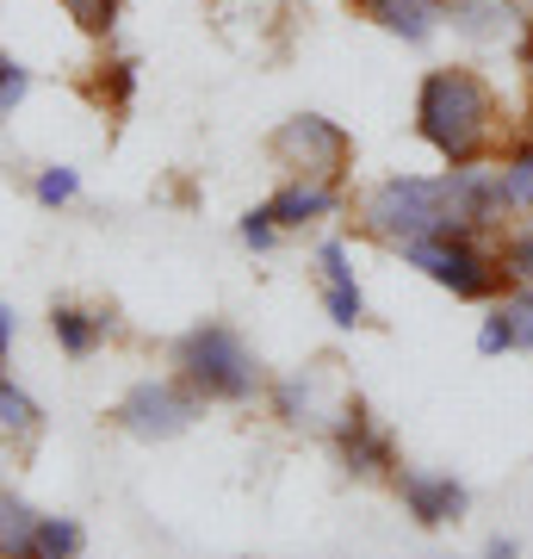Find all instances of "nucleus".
I'll use <instances>...</instances> for the list:
<instances>
[{"label":"nucleus","mask_w":533,"mask_h":559,"mask_svg":"<svg viewBox=\"0 0 533 559\" xmlns=\"http://www.w3.org/2000/svg\"><path fill=\"white\" fill-rule=\"evenodd\" d=\"M415 138L428 143L447 168L459 162H490L509 138L502 94L472 62H435L415 81Z\"/></svg>","instance_id":"f257e3e1"},{"label":"nucleus","mask_w":533,"mask_h":559,"mask_svg":"<svg viewBox=\"0 0 533 559\" xmlns=\"http://www.w3.org/2000/svg\"><path fill=\"white\" fill-rule=\"evenodd\" d=\"M360 230L385 249H410V242L435 237V230H459L453 218V175H385L373 180L354 205Z\"/></svg>","instance_id":"f03ea898"},{"label":"nucleus","mask_w":533,"mask_h":559,"mask_svg":"<svg viewBox=\"0 0 533 559\" xmlns=\"http://www.w3.org/2000/svg\"><path fill=\"white\" fill-rule=\"evenodd\" d=\"M174 373L193 385L205 404H249L267 385L255 348L230 330V323H193L174 342Z\"/></svg>","instance_id":"7ed1b4c3"},{"label":"nucleus","mask_w":533,"mask_h":559,"mask_svg":"<svg viewBox=\"0 0 533 559\" xmlns=\"http://www.w3.org/2000/svg\"><path fill=\"white\" fill-rule=\"evenodd\" d=\"M397 255L410 261V267H422L440 293L472 299V305H490L496 293L514 286L502 255H496V237H477V230H435V237L410 242V249H397Z\"/></svg>","instance_id":"20e7f679"},{"label":"nucleus","mask_w":533,"mask_h":559,"mask_svg":"<svg viewBox=\"0 0 533 559\" xmlns=\"http://www.w3.org/2000/svg\"><path fill=\"white\" fill-rule=\"evenodd\" d=\"M267 156L286 168V180H323V187H341L348 168H354V138H348L336 119H323V112H292V119L267 138Z\"/></svg>","instance_id":"39448f33"},{"label":"nucleus","mask_w":533,"mask_h":559,"mask_svg":"<svg viewBox=\"0 0 533 559\" xmlns=\"http://www.w3.org/2000/svg\"><path fill=\"white\" fill-rule=\"evenodd\" d=\"M112 417H119L124 436H137V441H174V436H186V429L205 417V399H198L180 373H161V380L131 385Z\"/></svg>","instance_id":"423d86ee"},{"label":"nucleus","mask_w":533,"mask_h":559,"mask_svg":"<svg viewBox=\"0 0 533 559\" xmlns=\"http://www.w3.org/2000/svg\"><path fill=\"white\" fill-rule=\"evenodd\" d=\"M348 385H341V373L329 367V360H316V367H298V373H286V380L274 385V417L286 423V429H304V436H329L336 429V417L348 411Z\"/></svg>","instance_id":"0eeeda50"},{"label":"nucleus","mask_w":533,"mask_h":559,"mask_svg":"<svg viewBox=\"0 0 533 559\" xmlns=\"http://www.w3.org/2000/svg\"><path fill=\"white\" fill-rule=\"evenodd\" d=\"M440 20L453 25V38H465L472 50H514L528 38V0H440Z\"/></svg>","instance_id":"6e6552de"},{"label":"nucleus","mask_w":533,"mask_h":559,"mask_svg":"<svg viewBox=\"0 0 533 559\" xmlns=\"http://www.w3.org/2000/svg\"><path fill=\"white\" fill-rule=\"evenodd\" d=\"M329 441H336L341 466H348L354 479H397V441H391V429H385V423H378L360 399H348V411L336 417Z\"/></svg>","instance_id":"1a4fd4ad"},{"label":"nucleus","mask_w":533,"mask_h":559,"mask_svg":"<svg viewBox=\"0 0 533 559\" xmlns=\"http://www.w3.org/2000/svg\"><path fill=\"white\" fill-rule=\"evenodd\" d=\"M397 498H403L410 522H422V528H447V522H459L472 510V491L453 473H428V466H403L397 473Z\"/></svg>","instance_id":"9d476101"},{"label":"nucleus","mask_w":533,"mask_h":559,"mask_svg":"<svg viewBox=\"0 0 533 559\" xmlns=\"http://www.w3.org/2000/svg\"><path fill=\"white\" fill-rule=\"evenodd\" d=\"M316 293H323L329 323H341V330L366 323V293H360V280H354V249L341 237L316 242Z\"/></svg>","instance_id":"9b49d317"},{"label":"nucleus","mask_w":533,"mask_h":559,"mask_svg":"<svg viewBox=\"0 0 533 559\" xmlns=\"http://www.w3.org/2000/svg\"><path fill=\"white\" fill-rule=\"evenodd\" d=\"M477 355H533V286H509L484 305Z\"/></svg>","instance_id":"f8f14e48"},{"label":"nucleus","mask_w":533,"mask_h":559,"mask_svg":"<svg viewBox=\"0 0 533 559\" xmlns=\"http://www.w3.org/2000/svg\"><path fill=\"white\" fill-rule=\"evenodd\" d=\"M348 7L403 44H435V32L447 25L440 20V0H348Z\"/></svg>","instance_id":"ddd939ff"},{"label":"nucleus","mask_w":533,"mask_h":559,"mask_svg":"<svg viewBox=\"0 0 533 559\" xmlns=\"http://www.w3.org/2000/svg\"><path fill=\"white\" fill-rule=\"evenodd\" d=\"M279 230H304V224H323L341 212V187H323V180H279V193L267 200Z\"/></svg>","instance_id":"4468645a"},{"label":"nucleus","mask_w":533,"mask_h":559,"mask_svg":"<svg viewBox=\"0 0 533 559\" xmlns=\"http://www.w3.org/2000/svg\"><path fill=\"white\" fill-rule=\"evenodd\" d=\"M106 330H112V318H106V311H94V305H69V299L50 305V336L62 342V355L87 360L99 342H106Z\"/></svg>","instance_id":"2eb2a0df"},{"label":"nucleus","mask_w":533,"mask_h":559,"mask_svg":"<svg viewBox=\"0 0 533 559\" xmlns=\"http://www.w3.org/2000/svg\"><path fill=\"white\" fill-rule=\"evenodd\" d=\"M38 522L20 491H0V559H38Z\"/></svg>","instance_id":"dca6fc26"},{"label":"nucleus","mask_w":533,"mask_h":559,"mask_svg":"<svg viewBox=\"0 0 533 559\" xmlns=\"http://www.w3.org/2000/svg\"><path fill=\"white\" fill-rule=\"evenodd\" d=\"M496 175H502V193H509L514 218H521V212H533V131L496 150Z\"/></svg>","instance_id":"f3484780"},{"label":"nucleus","mask_w":533,"mask_h":559,"mask_svg":"<svg viewBox=\"0 0 533 559\" xmlns=\"http://www.w3.org/2000/svg\"><path fill=\"white\" fill-rule=\"evenodd\" d=\"M0 436H13L20 448H32V441L44 436V411L25 399L13 380H0Z\"/></svg>","instance_id":"a211bd4d"},{"label":"nucleus","mask_w":533,"mask_h":559,"mask_svg":"<svg viewBox=\"0 0 533 559\" xmlns=\"http://www.w3.org/2000/svg\"><path fill=\"white\" fill-rule=\"evenodd\" d=\"M496 255H502V267H509L514 286H533V212L509 218V230L496 237Z\"/></svg>","instance_id":"6ab92c4d"},{"label":"nucleus","mask_w":533,"mask_h":559,"mask_svg":"<svg viewBox=\"0 0 533 559\" xmlns=\"http://www.w3.org/2000/svg\"><path fill=\"white\" fill-rule=\"evenodd\" d=\"M81 547H87V535H81L75 516H44L38 522V559H75Z\"/></svg>","instance_id":"aec40b11"},{"label":"nucleus","mask_w":533,"mask_h":559,"mask_svg":"<svg viewBox=\"0 0 533 559\" xmlns=\"http://www.w3.org/2000/svg\"><path fill=\"white\" fill-rule=\"evenodd\" d=\"M131 94H137V62H131V57L99 62V75H94V100H99V106H124Z\"/></svg>","instance_id":"412c9836"},{"label":"nucleus","mask_w":533,"mask_h":559,"mask_svg":"<svg viewBox=\"0 0 533 559\" xmlns=\"http://www.w3.org/2000/svg\"><path fill=\"white\" fill-rule=\"evenodd\" d=\"M75 193H81V175L69 168V162H50V168H38V180H32V200L50 205V212H57V205H69Z\"/></svg>","instance_id":"4be33fe9"},{"label":"nucleus","mask_w":533,"mask_h":559,"mask_svg":"<svg viewBox=\"0 0 533 559\" xmlns=\"http://www.w3.org/2000/svg\"><path fill=\"white\" fill-rule=\"evenodd\" d=\"M57 7L81 25V32H94V38H106V32L119 25V13H124V0H57Z\"/></svg>","instance_id":"5701e85b"},{"label":"nucleus","mask_w":533,"mask_h":559,"mask_svg":"<svg viewBox=\"0 0 533 559\" xmlns=\"http://www.w3.org/2000/svg\"><path fill=\"white\" fill-rule=\"evenodd\" d=\"M237 237H242V249H255V255H267V249H274V242L286 237V230L274 224V212H267V205H249V212L237 218Z\"/></svg>","instance_id":"b1692460"},{"label":"nucleus","mask_w":533,"mask_h":559,"mask_svg":"<svg viewBox=\"0 0 533 559\" xmlns=\"http://www.w3.org/2000/svg\"><path fill=\"white\" fill-rule=\"evenodd\" d=\"M25 94H32V69H25L20 57H7V50H0V119H7V112H20Z\"/></svg>","instance_id":"393cba45"},{"label":"nucleus","mask_w":533,"mask_h":559,"mask_svg":"<svg viewBox=\"0 0 533 559\" xmlns=\"http://www.w3.org/2000/svg\"><path fill=\"white\" fill-rule=\"evenodd\" d=\"M514 62H521V75H528V131H533V25H528V38L514 44Z\"/></svg>","instance_id":"a878e982"},{"label":"nucleus","mask_w":533,"mask_h":559,"mask_svg":"<svg viewBox=\"0 0 533 559\" xmlns=\"http://www.w3.org/2000/svg\"><path fill=\"white\" fill-rule=\"evenodd\" d=\"M484 559H521V547L509 535H496V540H484Z\"/></svg>","instance_id":"bb28decb"},{"label":"nucleus","mask_w":533,"mask_h":559,"mask_svg":"<svg viewBox=\"0 0 533 559\" xmlns=\"http://www.w3.org/2000/svg\"><path fill=\"white\" fill-rule=\"evenodd\" d=\"M7 342H13V311L0 305V360H7Z\"/></svg>","instance_id":"cd10ccee"}]
</instances>
